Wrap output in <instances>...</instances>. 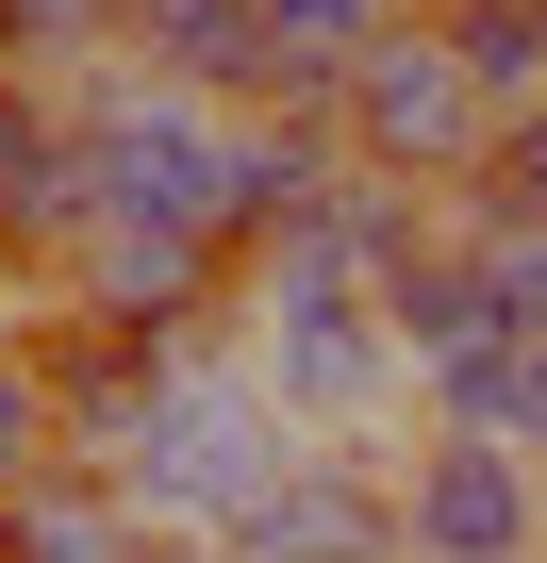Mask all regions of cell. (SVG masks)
Returning <instances> with one entry per match:
<instances>
[{
    "mask_svg": "<svg viewBox=\"0 0 547 563\" xmlns=\"http://www.w3.org/2000/svg\"><path fill=\"white\" fill-rule=\"evenodd\" d=\"M299 448H316V431H299L283 398H265L232 349H183V365L133 398V431L100 448V481H117L150 530H199V547H232V514H249L265 481H283Z\"/></svg>",
    "mask_w": 547,
    "mask_h": 563,
    "instance_id": "cell-1",
    "label": "cell"
},
{
    "mask_svg": "<svg viewBox=\"0 0 547 563\" xmlns=\"http://www.w3.org/2000/svg\"><path fill=\"white\" fill-rule=\"evenodd\" d=\"M232 299H249L232 365H249L265 398H283L316 448H365V415L415 382V365H398V332H382V282H365V265H332L316 232H283V249H265V265L232 282Z\"/></svg>",
    "mask_w": 547,
    "mask_h": 563,
    "instance_id": "cell-2",
    "label": "cell"
},
{
    "mask_svg": "<svg viewBox=\"0 0 547 563\" xmlns=\"http://www.w3.org/2000/svg\"><path fill=\"white\" fill-rule=\"evenodd\" d=\"M67 117H84V232H199L216 249V166H232V117L216 100H183V84H150L133 51H100V67H67ZM67 232V249H84ZM249 282V265H232Z\"/></svg>",
    "mask_w": 547,
    "mask_h": 563,
    "instance_id": "cell-3",
    "label": "cell"
},
{
    "mask_svg": "<svg viewBox=\"0 0 547 563\" xmlns=\"http://www.w3.org/2000/svg\"><path fill=\"white\" fill-rule=\"evenodd\" d=\"M332 150L382 166V183H464V166L497 150V117H481L464 51H448L431 18H398V34L349 51V84H332Z\"/></svg>",
    "mask_w": 547,
    "mask_h": 563,
    "instance_id": "cell-4",
    "label": "cell"
},
{
    "mask_svg": "<svg viewBox=\"0 0 547 563\" xmlns=\"http://www.w3.org/2000/svg\"><path fill=\"white\" fill-rule=\"evenodd\" d=\"M398 563H547V464L514 431H415L398 448Z\"/></svg>",
    "mask_w": 547,
    "mask_h": 563,
    "instance_id": "cell-5",
    "label": "cell"
},
{
    "mask_svg": "<svg viewBox=\"0 0 547 563\" xmlns=\"http://www.w3.org/2000/svg\"><path fill=\"white\" fill-rule=\"evenodd\" d=\"M232 563H398V448H299L232 514Z\"/></svg>",
    "mask_w": 547,
    "mask_h": 563,
    "instance_id": "cell-6",
    "label": "cell"
},
{
    "mask_svg": "<svg viewBox=\"0 0 547 563\" xmlns=\"http://www.w3.org/2000/svg\"><path fill=\"white\" fill-rule=\"evenodd\" d=\"M0 232L34 265H67V232H84V117L51 67H0Z\"/></svg>",
    "mask_w": 547,
    "mask_h": 563,
    "instance_id": "cell-7",
    "label": "cell"
},
{
    "mask_svg": "<svg viewBox=\"0 0 547 563\" xmlns=\"http://www.w3.org/2000/svg\"><path fill=\"white\" fill-rule=\"evenodd\" d=\"M117 51H133L150 84L216 100V117H265V84H283V51H265V0H133Z\"/></svg>",
    "mask_w": 547,
    "mask_h": 563,
    "instance_id": "cell-8",
    "label": "cell"
},
{
    "mask_svg": "<svg viewBox=\"0 0 547 563\" xmlns=\"http://www.w3.org/2000/svg\"><path fill=\"white\" fill-rule=\"evenodd\" d=\"M133 547H150V514L100 464H51L34 497H0V563H133Z\"/></svg>",
    "mask_w": 547,
    "mask_h": 563,
    "instance_id": "cell-9",
    "label": "cell"
},
{
    "mask_svg": "<svg viewBox=\"0 0 547 563\" xmlns=\"http://www.w3.org/2000/svg\"><path fill=\"white\" fill-rule=\"evenodd\" d=\"M431 34L464 51L481 117H530V100H547V0H431Z\"/></svg>",
    "mask_w": 547,
    "mask_h": 563,
    "instance_id": "cell-10",
    "label": "cell"
},
{
    "mask_svg": "<svg viewBox=\"0 0 547 563\" xmlns=\"http://www.w3.org/2000/svg\"><path fill=\"white\" fill-rule=\"evenodd\" d=\"M448 216H464V232H530V216H547V100H530V117H497V150L448 183Z\"/></svg>",
    "mask_w": 547,
    "mask_h": 563,
    "instance_id": "cell-11",
    "label": "cell"
},
{
    "mask_svg": "<svg viewBox=\"0 0 547 563\" xmlns=\"http://www.w3.org/2000/svg\"><path fill=\"white\" fill-rule=\"evenodd\" d=\"M51 464H84V448H67L51 382H34V332H0V497H34Z\"/></svg>",
    "mask_w": 547,
    "mask_h": 563,
    "instance_id": "cell-12",
    "label": "cell"
},
{
    "mask_svg": "<svg viewBox=\"0 0 547 563\" xmlns=\"http://www.w3.org/2000/svg\"><path fill=\"white\" fill-rule=\"evenodd\" d=\"M117 18H133V0H0V51L67 84V67H100V51H117Z\"/></svg>",
    "mask_w": 547,
    "mask_h": 563,
    "instance_id": "cell-13",
    "label": "cell"
},
{
    "mask_svg": "<svg viewBox=\"0 0 547 563\" xmlns=\"http://www.w3.org/2000/svg\"><path fill=\"white\" fill-rule=\"evenodd\" d=\"M481 249H497V282H514V316L547 332V216H530V232H481Z\"/></svg>",
    "mask_w": 547,
    "mask_h": 563,
    "instance_id": "cell-14",
    "label": "cell"
},
{
    "mask_svg": "<svg viewBox=\"0 0 547 563\" xmlns=\"http://www.w3.org/2000/svg\"><path fill=\"white\" fill-rule=\"evenodd\" d=\"M133 563H232V547H199V530H150V547H133Z\"/></svg>",
    "mask_w": 547,
    "mask_h": 563,
    "instance_id": "cell-15",
    "label": "cell"
},
{
    "mask_svg": "<svg viewBox=\"0 0 547 563\" xmlns=\"http://www.w3.org/2000/svg\"><path fill=\"white\" fill-rule=\"evenodd\" d=\"M415 18H431V0H415Z\"/></svg>",
    "mask_w": 547,
    "mask_h": 563,
    "instance_id": "cell-16",
    "label": "cell"
}]
</instances>
